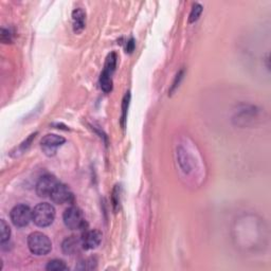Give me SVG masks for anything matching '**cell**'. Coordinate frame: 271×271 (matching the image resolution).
<instances>
[{
  "label": "cell",
  "mask_w": 271,
  "mask_h": 271,
  "mask_svg": "<svg viewBox=\"0 0 271 271\" xmlns=\"http://www.w3.org/2000/svg\"><path fill=\"white\" fill-rule=\"evenodd\" d=\"M28 247L34 255H47L52 249V242L46 234L33 232L28 237Z\"/></svg>",
  "instance_id": "cell-1"
},
{
  "label": "cell",
  "mask_w": 271,
  "mask_h": 271,
  "mask_svg": "<svg viewBox=\"0 0 271 271\" xmlns=\"http://www.w3.org/2000/svg\"><path fill=\"white\" fill-rule=\"evenodd\" d=\"M55 219V209L48 203L38 204L33 209L32 221L39 228H46L53 224Z\"/></svg>",
  "instance_id": "cell-2"
},
{
  "label": "cell",
  "mask_w": 271,
  "mask_h": 271,
  "mask_svg": "<svg viewBox=\"0 0 271 271\" xmlns=\"http://www.w3.org/2000/svg\"><path fill=\"white\" fill-rule=\"evenodd\" d=\"M33 210L30 209L29 206L27 205H17L11 210L10 217L13 225L17 228L27 227L32 220Z\"/></svg>",
  "instance_id": "cell-3"
},
{
  "label": "cell",
  "mask_w": 271,
  "mask_h": 271,
  "mask_svg": "<svg viewBox=\"0 0 271 271\" xmlns=\"http://www.w3.org/2000/svg\"><path fill=\"white\" fill-rule=\"evenodd\" d=\"M65 226L70 230H81L85 227V218L83 212L78 207H69L63 215Z\"/></svg>",
  "instance_id": "cell-4"
},
{
  "label": "cell",
  "mask_w": 271,
  "mask_h": 271,
  "mask_svg": "<svg viewBox=\"0 0 271 271\" xmlns=\"http://www.w3.org/2000/svg\"><path fill=\"white\" fill-rule=\"evenodd\" d=\"M50 198L54 204H58V205L71 204L73 201V194L66 184L59 182L58 185H56L54 190L52 191Z\"/></svg>",
  "instance_id": "cell-5"
},
{
  "label": "cell",
  "mask_w": 271,
  "mask_h": 271,
  "mask_svg": "<svg viewBox=\"0 0 271 271\" xmlns=\"http://www.w3.org/2000/svg\"><path fill=\"white\" fill-rule=\"evenodd\" d=\"M59 181L54 176L45 175L42 176L36 183V194L39 197H50L52 191L58 185Z\"/></svg>",
  "instance_id": "cell-6"
},
{
  "label": "cell",
  "mask_w": 271,
  "mask_h": 271,
  "mask_svg": "<svg viewBox=\"0 0 271 271\" xmlns=\"http://www.w3.org/2000/svg\"><path fill=\"white\" fill-rule=\"evenodd\" d=\"M65 138L55 134H49L41 139V147L47 154L51 155L55 153V150L65 143Z\"/></svg>",
  "instance_id": "cell-7"
},
{
  "label": "cell",
  "mask_w": 271,
  "mask_h": 271,
  "mask_svg": "<svg viewBox=\"0 0 271 271\" xmlns=\"http://www.w3.org/2000/svg\"><path fill=\"white\" fill-rule=\"evenodd\" d=\"M83 247L85 250L96 248L102 241V233L98 230H87L82 235Z\"/></svg>",
  "instance_id": "cell-8"
},
{
  "label": "cell",
  "mask_w": 271,
  "mask_h": 271,
  "mask_svg": "<svg viewBox=\"0 0 271 271\" xmlns=\"http://www.w3.org/2000/svg\"><path fill=\"white\" fill-rule=\"evenodd\" d=\"M62 249H63V252L67 255H75L79 253L82 249H84L82 237H78V236L67 237L63 241Z\"/></svg>",
  "instance_id": "cell-9"
},
{
  "label": "cell",
  "mask_w": 271,
  "mask_h": 271,
  "mask_svg": "<svg viewBox=\"0 0 271 271\" xmlns=\"http://www.w3.org/2000/svg\"><path fill=\"white\" fill-rule=\"evenodd\" d=\"M85 13L81 9H77L72 13V20H73V28L75 32L80 33L83 31L85 27Z\"/></svg>",
  "instance_id": "cell-10"
},
{
  "label": "cell",
  "mask_w": 271,
  "mask_h": 271,
  "mask_svg": "<svg viewBox=\"0 0 271 271\" xmlns=\"http://www.w3.org/2000/svg\"><path fill=\"white\" fill-rule=\"evenodd\" d=\"M100 86H101V89L108 93L112 90V80H111V73L108 72L106 70H103V72L100 77Z\"/></svg>",
  "instance_id": "cell-11"
},
{
  "label": "cell",
  "mask_w": 271,
  "mask_h": 271,
  "mask_svg": "<svg viewBox=\"0 0 271 271\" xmlns=\"http://www.w3.org/2000/svg\"><path fill=\"white\" fill-rule=\"evenodd\" d=\"M0 244H2V247L5 246L7 242H9L10 237H11V229L10 226L7 224L5 219L0 220Z\"/></svg>",
  "instance_id": "cell-12"
},
{
  "label": "cell",
  "mask_w": 271,
  "mask_h": 271,
  "mask_svg": "<svg viewBox=\"0 0 271 271\" xmlns=\"http://www.w3.org/2000/svg\"><path fill=\"white\" fill-rule=\"evenodd\" d=\"M46 269L49 271H64L67 270L68 267L62 260H52L48 263Z\"/></svg>",
  "instance_id": "cell-13"
},
{
  "label": "cell",
  "mask_w": 271,
  "mask_h": 271,
  "mask_svg": "<svg viewBox=\"0 0 271 271\" xmlns=\"http://www.w3.org/2000/svg\"><path fill=\"white\" fill-rule=\"evenodd\" d=\"M202 13H203V7L201 5L195 4L193 6L192 11H191L189 21L192 23V22H195L196 20H198V18L201 17V15H202Z\"/></svg>",
  "instance_id": "cell-14"
},
{
  "label": "cell",
  "mask_w": 271,
  "mask_h": 271,
  "mask_svg": "<svg viewBox=\"0 0 271 271\" xmlns=\"http://www.w3.org/2000/svg\"><path fill=\"white\" fill-rule=\"evenodd\" d=\"M116 63H117V56L115 53H111L106 61V65H105L104 70L108 71V72H110L112 75V72L115 71V68H116Z\"/></svg>",
  "instance_id": "cell-15"
},
{
  "label": "cell",
  "mask_w": 271,
  "mask_h": 271,
  "mask_svg": "<svg viewBox=\"0 0 271 271\" xmlns=\"http://www.w3.org/2000/svg\"><path fill=\"white\" fill-rule=\"evenodd\" d=\"M128 104H130V93H127L123 100V105H122V126H125V121H126V112L128 108Z\"/></svg>",
  "instance_id": "cell-16"
},
{
  "label": "cell",
  "mask_w": 271,
  "mask_h": 271,
  "mask_svg": "<svg viewBox=\"0 0 271 271\" xmlns=\"http://www.w3.org/2000/svg\"><path fill=\"white\" fill-rule=\"evenodd\" d=\"M134 47H135V42L134 40L132 39L130 42H128V47H127V51L128 52H132L134 50Z\"/></svg>",
  "instance_id": "cell-17"
}]
</instances>
